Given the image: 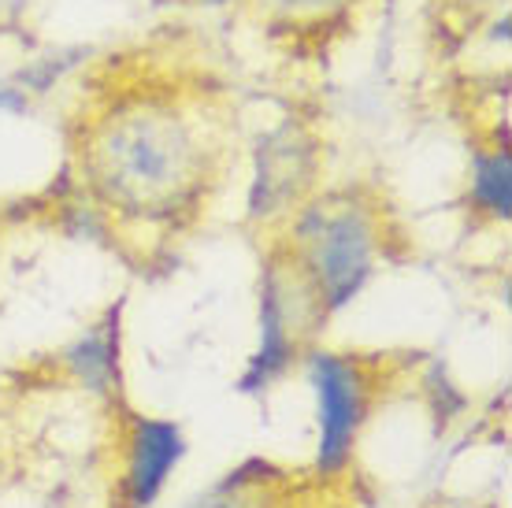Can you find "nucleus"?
Wrapping results in <instances>:
<instances>
[{"label": "nucleus", "instance_id": "obj_8", "mask_svg": "<svg viewBox=\"0 0 512 508\" xmlns=\"http://www.w3.org/2000/svg\"><path fill=\"white\" fill-rule=\"evenodd\" d=\"M349 0H268L271 12L286 15V19H312V15H327L346 8Z\"/></svg>", "mask_w": 512, "mask_h": 508}, {"label": "nucleus", "instance_id": "obj_1", "mask_svg": "<svg viewBox=\"0 0 512 508\" xmlns=\"http://www.w3.org/2000/svg\"><path fill=\"white\" fill-rule=\"evenodd\" d=\"M86 171L112 208L141 219H171L205 190V130L171 97H127L93 123Z\"/></svg>", "mask_w": 512, "mask_h": 508}, {"label": "nucleus", "instance_id": "obj_9", "mask_svg": "<svg viewBox=\"0 0 512 508\" xmlns=\"http://www.w3.org/2000/svg\"><path fill=\"white\" fill-rule=\"evenodd\" d=\"M190 4H205V8H223V4H231V0H190Z\"/></svg>", "mask_w": 512, "mask_h": 508}, {"label": "nucleus", "instance_id": "obj_4", "mask_svg": "<svg viewBox=\"0 0 512 508\" xmlns=\"http://www.w3.org/2000/svg\"><path fill=\"white\" fill-rule=\"evenodd\" d=\"M316 171V145L305 130L294 123H282L279 130H271L268 138L260 141V164H256V182L249 208L253 216H271L282 212L290 201L301 197Z\"/></svg>", "mask_w": 512, "mask_h": 508}, {"label": "nucleus", "instance_id": "obj_5", "mask_svg": "<svg viewBox=\"0 0 512 508\" xmlns=\"http://www.w3.org/2000/svg\"><path fill=\"white\" fill-rule=\"evenodd\" d=\"M182 457V434L175 423L164 420H134L130 431V464H127V501L130 508L153 505L167 471Z\"/></svg>", "mask_w": 512, "mask_h": 508}, {"label": "nucleus", "instance_id": "obj_6", "mask_svg": "<svg viewBox=\"0 0 512 508\" xmlns=\"http://www.w3.org/2000/svg\"><path fill=\"white\" fill-rule=\"evenodd\" d=\"M472 201L494 219H509L512 208V178H509V149L490 145L475 149L472 156Z\"/></svg>", "mask_w": 512, "mask_h": 508}, {"label": "nucleus", "instance_id": "obj_7", "mask_svg": "<svg viewBox=\"0 0 512 508\" xmlns=\"http://www.w3.org/2000/svg\"><path fill=\"white\" fill-rule=\"evenodd\" d=\"M116 345H119L116 319H108L104 327H97L90 338H82V342L67 353V364H71V371H75L90 390H108V386H112V375H116Z\"/></svg>", "mask_w": 512, "mask_h": 508}, {"label": "nucleus", "instance_id": "obj_2", "mask_svg": "<svg viewBox=\"0 0 512 508\" xmlns=\"http://www.w3.org/2000/svg\"><path fill=\"white\" fill-rule=\"evenodd\" d=\"M294 234V264L308 279L320 308H342L372 275L379 245L375 212L353 197H327L305 208Z\"/></svg>", "mask_w": 512, "mask_h": 508}, {"label": "nucleus", "instance_id": "obj_3", "mask_svg": "<svg viewBox=\"0 0 512 508\" xmlns=\"http://www.w3.org/2000/svg\"><path fill=\"white\" fill-rule=\"evenodd\" d=\"M308 379L320 397V468L338 471L349 460L364 412H368V375L360 360L338 353H312Z\"/></svg>", "mask_w": 512, "mask_h": 508}]
</instances>
